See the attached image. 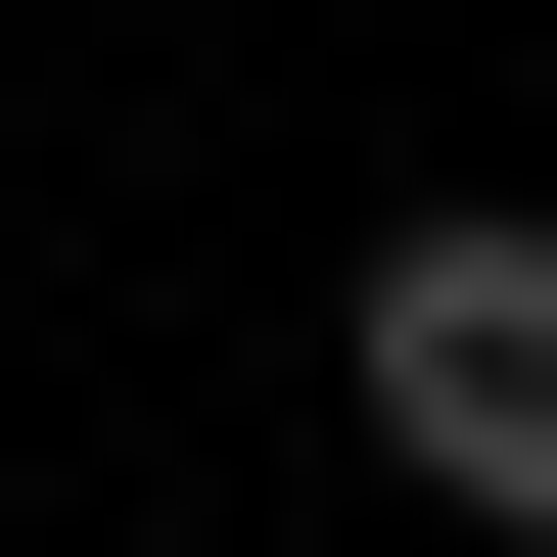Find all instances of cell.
Returning a JSON list of instances; mask_svg holds the SVG:
<instances>
[{"label":"cell","instance_id":"1","mask_svg":"<svg viewBox=\"0 0 557 557\" xmlns=\"http://www.w3.org/2000/svg\"><path fill=\"white\" fill-rule=\"evenodd\" d=\"M372 465L418 511H557V233H372Z\"/></svg>","mask_w":557,"mask_h":557}]
</instances>
